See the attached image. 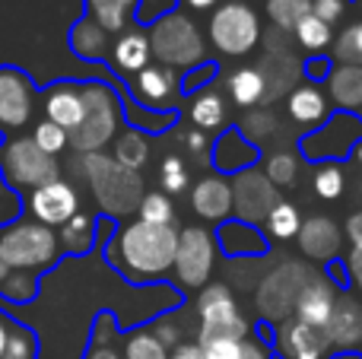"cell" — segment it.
<instances>
[{
  "label": "cell",
  "mask_w": 362,
  "mask_h": 359,
  "mask_svg": "<svg viewBox=\"0 0 362 359\" xmlns=\"http://www.w3.org/2000/svg\"><path fill=\"white\" fill-rule=\"evenodd\" d=\"M105 64L121 83H127L131 76H137L144 67H150L153 51H150V35H146L144 25L134 23L131 29H124L121 35H115Z\"/></svg>",
  "instance_id": "obj_16"
},
{
  "label": "cell",
  "mask_w": 362,
  "mask_h": 359,
  "mask_svg": "<svg viewBox=\"0 0 362 359\" xmlns=\"http://www.w3.org/2000/svg\"><path fill=\"white\" fill-rule=\"evenodd\" d=\"M38 105V89L29 70L16 64H0V137H19L32 124Z\"/></svg>",
  "instance_id": "obj_9"
},
{
  "label": "cell",
  "mask_w": 362,
  "mask_h": 359,
  "mask_svg": "<svg viewBox=\"0 0 362 359\" xmlns=\"http://www.w3.org/2000/svg\"><path fill=\"white\" fill-rule=\"evenodd\" d=\"M353 159H356V163H359V165H362V143H359V146H356V150H353Z\"/></svg>",
  "instance_id": "obj_58"
},
{
  "label": "cell",
  "mask_w": 362,
  "mask_h": 359,
  "mask_svg": "<svg viewBox=\"0 0 362 359\" xmlns=\"http://www.w3.org/2000/svg\"><path fill=\"white\" fill-rule=\"evenodd\" d=\"M359 114H362V112H359Z\"/></svg>",
  "instance_id": "obj_61"
},
{
  "label": "cell",
  "mask_w": 362,
  "mask_h": 359,
  "mask_svg": "<svg viewBox=\"0 0 362 359\" xmlns=\"http://www.w3.org/2000/svg\"><path fill=\"white\" fill-rule=\"evenodd\" d=\"M169 359H204L200 356V343H178V347H172Z\"/></svg>",
  "instance_id": "obj_55"
},
{
  "label": "cell",
  "mask_w": 362,
  "mask_h": 359,
  "mask_svg": "<svg viewBox=\"0 0 362 359\" xmlns=\"http://www.w3.org/2000/svg\"><path fill=\"white\" fill-rule=\"evenodd\" d=\"M159 182H163V194H181L187 188V165L181 156H165L159 165Z\"/></svg>",
  "instance_id": "obj_45"
},
{
  "label": "cell",
  "mask_w": 362,
  "mask_h": 359,
  "mask_svg": "<svg viewBox=\"0 0 362 359\" xmlns=\"http://www.w3.org/2000/svg\"><path fill=\"white\" fill-rule=\"evenodd\" d=\"M76 213H80V194L64 178L48 182L42 188H35L32 194H25V216H32L35 223H42L48 229H61Z\"/></svg>",
  "instance_id": "obj_14"
},
{
  "label": "cell",
  "mask_w": 362,
  "mask_h": 359,
  "mask_svg": "<svg viewBox=\"0 0 362 359\" xmlns=\"http://www.w3.org/2000/svg\"><path fill=\"white\" fill-rule=\"evenodd\" d=\"M264 226H267V233L274 235L276 242H289V239H296V235H299L302 216H299V210H296L293 204L276 201L274 207H270V213L264 216Z\"/></svg>",
  "instance_id": "obj_37"
},
{
  "label": "cell",
  "mask_w": 362,
  "mask_h": 359,
  "mask_svg": "<svg viewBox=\"0 0 362 359\" xmlns=\"http://www.w3.org/2000/svg\"><path fill=\"white\" fill-rule=\"evenodd\" d=\"M312 13V0H267V16L276 29L293 32Z\"/></svg>",
  "instance_id": "obj_40"
},
{
  "label": "cell",
  "mask_w": 362,
  "mask_h": 359,
  "mask_svg": "<svg viewBox=\"0 0 362 359\" xmlns=\"http://www.w3.org/2000/svg\"><path fill=\"white\" fill-rule=\"evenodd\" d=\"M213 235L206 229L187 226L178 233V252H175V277L187 290H204L213 273Z\"/></svg>",
  "instance_id": "obj_13"
},
{
  "label": "cell",
  "mask_w": 362,
  "mask_h": 359,
  "mask_svg": "<svg viewBox=\"0 0 362 359\" xmlns=\"http://www.w3.org/2000/svg\"><path fill=\"white\" fill-rule=\"evenodd\" d=\"M61 242L57 233L42 223H35L32 216L19 213L13 220H6L0 226V264L13 273H48L61 264Z\"/></svg>",
  "instance_id": "obj_2"
},
{
  "label": "cell",
  "mask_w": 362,
  "mask_h": 359,
  "mask_svg": "<svg viewBox=\"0 0 362 359\" xmlns=\"http://www.w3.org/2000/svg\"><path fill=\"white\" fill-rule=\"evenodd\" d=\"M293 35H296V42H299V48H305L312 57H318L321 51L334 42V29L325 23V19L315 16V13H308V16L296 25Z\"/></svg>",
  "instance_id": "obj_36"
},
{
  "label": "cell",
  "mask_w": 362,
  "mask_h": 359,
  "mask_svg": "<svg viewBox=\"0 0 362 359\" xmlns=\"http://www.w3.org/2000/svg\"><path fill=\"white\" fill-rule=\"evenodd\" d=\"M362 143V114L356 112H331V118L321 127L308 131L299 140V150L308 163H337L344 156H353V150Z\"/></svg>",
  "instance_id": "obj_8"
},
{
  "label": "cell",
  "mask_w": 362,
  "mask_h": 359,
  "mask_svg": "<svg viewBox=\"0 0 362 359\" xmlns=\"http://www.w3.org/2000/svg\"><path fill=\"white\" fill-rule=\"evenodd\" d=\"M276 201H280V197H276V188L267 182L264 172L248 169L235 178V188H232V210H238V220L261 223Z\"/></svg>",
  "instance_id": "obj_18"
},
{
  "label": "cell",
  "mask_w": 362,
  "mask_h": 359,
  "mask_svg": "<svg viewBox=\"0 0 362 359\" xmlns=\"http://www.w3.org/2000/svg\"><path fill=\"white\" fill-rule=\"evenodd\" d=\"M83 118L70 131V150L89 156L102 153L124 124V102L118 89L105 80H83Z\"/></svg>",
  "instance_id": "obj_3"
},
{
  "label": "cell",
  "mask_w": 362,
  "mask_h": 359,
  "mask_svg": "<svg viewBox=\"0 0 362 359\" xmlns=\"http://www.w3.org/2000/svg\"><path fill=\"white\" fill-rule=\"evenodd\" d=\"M0 296L6 302H35L38 299V277H29V273H13L0 264Z\"/></svg>",
  "instance_id": "obj_38"
},
{
  "label": "cell",
  "mask_w": 362,
  "mask_h": 359,
  "mask_svg": "<svg viewBox=\"0 0 362 359\" xmlns=\"http://www.w3.org/2000/svg\"><path fill=\"white\" fill-rule=\"evenodd\" d=\"M356 4H359V10H362V0H356Z\"/></svg>",
  "instance_id": "obj_59"
},
{
  "label": "cell",
  "mask_w": 362,
  "mask_h": 359,
  "mask_svg": "<svg viewBox=\"0 0 362 359\" xmlns=\"http://www.w3.org/2000/svg\"><path fill=\"white\" fill-rule=\"evenodd\" d=\"M210 42L219 54L242 57L261 42V16L245 0H223L210 16Z\"/></svg>",
  "instance_id": "obj_7"
},
{
  "label": "cell",
  "mask_w": 362,
  "mask_h": 359,
  "mask_svg": "<svg viewBox=\"0 0 362 359\" xmlns=\"http://www.w3.org/2000/svg\"><path fill=\"white\" fill-rule=\"evenodd\" d=\"M115 35H108L99 23H93L89 16H80L67 32V48L74 51L80 61L86 64H105L108 61V51H112Z\"/></svg>",
  "instance_id": "obj_25"
},
{
  "label": "cell",
  "mask_w": 362,
  "mask_h": 359,
  "mask_svg": "<svg viewBox=\"0 0 362 359\" xmlns=\"http://www.w3.org/2000/svg\"><path fill=\"white\" fill-rule=\"evenodd\" d=\"M178 10H194V13H213L223 0H175Z\"/></svg>",
  "instance_id": "obj_53"
},
{
  "label": "cell",
  "mask_w": 362,
  "mask_h": 359,
  "mask_svg": "<svg viewBox=\"0 0 362 359\" xmlns=\"http://www.w3.org/2000/svg\"><path fill=\"white\" fill-rule=\"evenodd\" d=\"M83 359H124V337L118 334V322L108 309H102L93 318Z\"/></svg>",
  "instance_id": "obj_27"
},
{
  "label": "cell",
  "mask_w": 362,
  "mask_h": 359,
  "mask_svg": "<svg viewBox=\"0 0 362 359\" xmlns=\"http://www.w3.org/2000/svg\"><path fill=\"white\" fill-rule=\"evenodd\" d=\"M150 35V51L163 67L172 70H194L206 61L204 51V38H200L194 19H187V13H181L178 6L163 16H156L146 29Z\"/></svg>",
  "instance_id": "obj_5"
},
{
  "label": "cell",
  "mask_w": 362,
  "mask_h": 359,
  "mask_svg": "<svg viewBox=\"0 0 362 359\" xmlns=\"http://www.w3.org/2000/svg\"><path fill=\"white\" fill-rule=\"evenodd\" d=\"M172 350L159 341L153 328H134L124 337V359H169Z\"/></svg>",
  "instance_id": "obj_35"
},
{
  "label": "cell",
  "mask_w": 362,
  "mask_h": 359,
  "mask_svg": "<svg viewBox=\"0 0 362 359\" xmlns=\"http://www.w3.org/2000/svg\"><path fill=\"white\" fill-rule=\"evenodd\" d=\"M299 248L312 261H334L340 252V226L331 216H308L299 229Z\"/></svg>",
  "instance_id": "obj_23"
},
{
  "label": "cell",
  "mask_w": 362,
  "mask_h": 359,
  "mask_svg": "<svg viewBox=\"0 0 362 359\" xmlns=\"http://www.w3.org/2000/svg\"><path fill=\"white\" fill-rule=\"evenodd\" d=\"M226 86H229L232 102L242 108H251L264 99V76H261V70H255V67H242V70H235V73H229Z\"/></svg>",
  "instance_id": "obj_34"
},
{
  "label": "cell",
  "mask_w": 362,
  "mask_h": 359,
  "mask_svg": "<svg viewBox=\"0 0 362 359\" xmlns=\"http://www.w3.org/2000/svg\"><path fill=\"white\" fill-rule=\"evenodd\" d=\"M80 165L102 216L121 220L127 213H137L140 201H144V178H140V172L124 169V165H118L105 153L80 156Z\"/></svg>",
  "instance_id": "obj_4"
},
{
  "label": "cell",
  "mask_w": 362,
  "mask_h": 359,
  "mask_svg": "<svg viewBox=\"0 0 362 359\" xmlns=\"http://www.w3.org/2000/svg\"><path fill=\"white\" fill-rule=\"evenodd\" d=\"M327 277H331V286H334V290H340V293H346V290L353 286L350 271H346V261H340V258L327 261Z\"/></svg>",
  "instance_id": "obj_50"
},
{
  "label": "cell",
  "mask_w": 362,
  "mask_h": 359,
  "mask_svg": "<svg viewBox=\"0 0 362 359\" xmlns=\"http://www.w3.org/2000/svg\"><path fill=\"white\" fill-rule=\"evenodd\" d=\"M4 359H38V334L29 324L13 318L10 341H6V356Z\"/></svg>",
  "instance_id": "obj_43"
},
{
  "label": "cell",
  "mask_w": 362,
  "mask_h": 359,
  "mask_svg": "<svg viewBox=\"0 0 362 359\" xmlns=\"http://www.w3.org/2000/svg\"><path fill=\"white\" fill-rule=\"evenodd\" d=\"M204 359H274V347L257 341L255 331L248 337H219V341L200 343Z\"/></svg>",
  "instance_id": "obj_29"
},
{
  "label": "cell",
  "mask_w": 362,
  "mask_h": 359,
  "mask_svg": "<svg viewBox=\"0 0 362 359\" xmlns=\"http://www.w3.org/2000/svg\"><path fill=\"white\" fill-rule=\"evenodd\" d=\"M312 273L299 264V261H289V264L276 267L270 277H264L261 290H257V309H261L264 322L274 324V322H289L296 309V299H299L302 286Z\"/></svg>",
  "instance_id": "obj_11"
},
{
  "label": "cell",
  "mask_w": 362,
  "mask_h": 359,
  "mask_svg": "<svg viewBox=\"0 0 362 359\" xmlns=\"http://www.w3.org/2000/svg\"><path fill=\"white\" fill-rule=\"evenodd\" d=\"M137 220L150 223V226H175V204L163 191H150L137 207Z\"/></svg>",
  "instance_id": "obj_39"
},
{
  "label": "cell",
  "mask_w": 362,
  "mask_h": 359,
  "mask_svg": "<svg viewBox=\"0 0 362 359\" xmlns=\"http://www.w3.org/2000/svg\"><path fill=\"white\" fill-rule=\"evenodd\" d=\"M327 93L340 112H362V67H334L327 76Z\"/></svg>",
  "instance_id": "obj_31"
},
{
  "label": "cell",
  "mask_w": 362,
  "mask_h": 359,
  "mask_svg": "<svg viewBox=\"0 0 362 359\" xmlns=\"http://www.w3.org/2000/svg\"><path fill=\"white\" fill-rule=\"evenodd\" d=\"M216 248L226 258H267L270 239L257 223L229 216L216 226Z\"/></svg>",
  "instance_id": "obj_17"
},
{
  "label": "cell",
  "mask_w": 362,
  "mask_h": 359,
  "mask_svg": "<svg viewBox=\"0 0 362 359\" xmlns=\"http://www.w3.org/2000/svg\"><path fill=\"white\" fill-rule=\"evenodd\" d=\"M264 175H267L270 184H289V188H293L296 178H299V163H296L289 153H274L267 169H264Z\"/></svg>",
  "instance_id": "obj_46"
},
{
  "label": "cell",
  "mask_w": 362,
  "mask_h": 359,
  "mask_svg": "<svg viewBox=\"0 0 362 359\" xmlns=\"http://www.w3.org/2000/svg\"><path fill=\"white\" fill-rule=\"evenodd\" d=\"M0 178H4L6 188L23 197L42 188V184L57 182L61 165H57V156L42 153L32 143V137L19 134V137H6L0 143Z\"/></svg>",
  "instance_id": "obj_6"
},
{
  "label": "cell",
  "mask_w": 362,
  "mask_h": 359,
  "mask_svg": "<svg viewBox=\"0 0 362 359\" xmlns=\"http://www.w3.org/2000/svg\"><path fill=\"white\" fill-rule=\"evenodd\" d=\"M331 61L344 64V67H362V23H353L350 29L340 32Z\"/></svg>",
  "instance_id": "obj_42"
},
{
  "label": "cell",
  "mask_w": 362,
  "mask_h": 359,
  "mask_svg": "<svg viewBox=\"0 0 362 359\" xmlns=\"http://www.w3.org/2000/svg\"><path fill=\"white\" fill-rule=\"evenodd\" d=\"M140 0H83V16L99 23L108 35H121L134 25Z\"/></svg>",
  "instance_id": "obj_28"
},
{
  "label": "cell",
  "mask_w": 362,
  "mask_h": 359,
  "mask_svg": "<svg viewBox=\"0 0 362 359\" xmlns=\"http://www.w3.org/2000/svg\"><path fill=\"white\" fill-rule=\"evenodd\" d=\"M346 271H350V280L359 286V293H362V248H353V254L346 258Z\"/></svg>",
  "instance_id": "obj_52"
},
{
  "label": "cell",
  "mask_w": 362,
  "mask_h": 359,
  "mask_svg": "<svg viewBox=\"0 0 362 359\" xmlns=\"http://www.w3.org/2000/svg\"><path fill=\"white\" fill-rule=\"evenodd\" d=\"M312 13L327 25H334L346 13V0H312Z\"/></svg>",
  "instance_id": "obj_48"
},
{
  "label": "cell",
  "mask_w": 362,
  "mask_h": 359,
  "mask_svg": "<svg viewBox=\"0 0 362 359\" xmlns=\"http://www.w3.org/2000/svg\"><path fill=\"white\" fill-rule=\"evenodd\" d=\"M42 99V108H45V118L51 124L64 127V131H74L83 118V86L80 80H54L51 86H45L38 93Z\"/></svg>",
  "instance_id": "obj_19"
},
{
  "label": "cell",
  "mask_w": 362,
  "mask_h": 359,
  "mask_svg": "<svg viewBox=\"0 0 362 359\" xmlns=\"http://www.w3.org/2000/svg\"><path fill=\"white\" fill-rule=\"evenodd\" d=\"M216 73H219V64H216V61H204L200 67H194V70H187V73H181V93H185V95L200 93V86H206V83H210Z\"/></svg>",
  "instance_id": "obj_47"
},
{
  "label": "cell",
  "mask_w": 362,
  "mask_h": 359,
  "mask_svg": "<svg viewBox=\"0 0 362 359\" xmlns=\"http://www.w3.org/2000/svg\"><path fill=\"white\" fill-rule=\"evenodd\" d=\"M257 159H261V153H257V146L245 137V131L226 127V131L216 137V143H213L210 163L219 175H242V172L255 169Z\"/></svg>",
  "instance_id": "obj_20"
},
{
  "label": "cell",
  "mask_w": 362,
  "mask_h": 359,
  "mask_svg": "<svg viewBox=\"0 0 362 359\" xmlns=\"http://www.w3.org/2000/svg\"><path fill=\"white\" fill-rule=\"evenodd\" d=\"M115 163L124 165V169L131 172H140L146 165V159H150V140H146L144 131H137V127H127L121 137H115Z\"/></svg>",
  "instance_id": "obj_32"
},
{
  "label": "cell",
  "mask_w": 362,
  "mask_h": 359,
  "mask_svg": "<svg viewBox=\"0 0 362 359\" xmlns=\"http://www.w3.org/2000/svg\"><path fill=\"white\" fill-rule=\"evenodd\" d=\"M346 188V178H344V169L340 163H321L318 172H315V194L321 201H337Z\"/></svg>",
  "instance_id": "obj_44"
},
{
  "label": "cell",
  "mask_w": 362,
  "mask_h": 359,
  "mask_svg": "<svg viewBox=\"0 0 362 359\" xmlns=\"http://www.w3.org/2000/svg\"><path fill=\"white\" fill-rule=\"evenodd\" d=\"M10 328H13V315L0 309V359L6 356V341H10Z\"/></svg>",
  "instance_id": "obj_56"
},
{
  "label": "cell",
  "mask_w": 362,
  "mask_h": 359,
  "mask_svg": "<svg viewBox=\"0 0 362 359\" xmlns=\"http://www.w3.org/2000/svg\"><path fill=\"white\" fill-rule=\"evenodd\" d=\"M274 127H276V121H274V114H251L248 121H245V127H238V131H255V134H274Z\"/></svg>",
  "instance_id": "obj_51"
},
{
  "label": "cell",
  "mask_w": 362,
  "mask_h": 359,
  "mask_svg": "<svg viewBox=\"0 0 362 359\" xmlns=\"http://www.w3.org/2000/svg\"><path fill=\"white\" fill-rule=\"evenodd\" d=\"M131 102L146 112H178V95H181V73L163 64H150L137 76L124 83Z\"/></svg>",
  "instance_id": "obj_12"
},
{
  "label": "cell",
  "mask_w": 362,
  "mask_h": 359,
  "mask_svg": "<svg viewBox=\"0 0 362 359\" xmlns=\"http://www.w3.org/2000/svg\"><path fill=\"white\" fill-rule=\"evenodd\" d=\"M178 229L175 226H150V223H127L115 226L105 245V261L134 286L159 283L175 267Z\"/></svg>",
  "instance_id": "obj_1"
},
{
  "label": "cell",
  "mask_w": 362,
  "mask_h": 359,
  "mask_svg": "<svg viewBox=\"0 0 362 359\" xmlns=\"http://www.w3.org/2000/svg\"><path fill=\"white\" fill-rule=\"evenodd\" d=\"M191 207L200 220L223 223L232 216V184L226 178H200L191 191Z\"/></svg>",
  "instance_id": "obj_24"
},
{
  "label": "cell",
  "mask_w": 362,
  "mask_h": 359,
  "mask_svg": "<svg viewBox=\"0 0 362 359\" xmlns=\"http://www.w3.org/2000/svg\"><path fill=\"white\" fill-rule=\"evenodd\" d=\"M337 296L340 293L331 286V280L325 277H308L305 286H302L299 299H296V309H293V318L302 324H308V328H327V322H331L334 315V305H337Z\"/></svg>",
  "instance_id": "obj_21"
},
{
  "label": "cell",
  "mask_w": 362,
  "mask_h": 359,
  "mask_svg": "<svg viewBox=\"0 0 362 359\" xmlns=\"http://www.w3.org/2000/svg\"><path fill=\"white\" fill-rule=\"evenodd\" d=\"M270 347H274V356L280 359H331L334 356V347L325 331L308 328V324L296 322V318L276 324Z\"/></svg>",
  "instance_id": "obj_15"
},
{
  "label": "cell",
  "mask_w": 362,
  "mask_h": 359,
  "mask_svg": "<svg viewBox=\"0 0 362 359\" xmlns=\"http://www.w3.org/2000/svg\"><path fill=\"white\" fill-rule=\"evenodd\" d=\"M29 137H32V143H35L42 153H48V156H57V153L70 150V134L64 131V127L51 124L48 118L35 121V127H32Z\"/></svg>",
  "instance_id": "obj_41"
},
{
  "label": "cell",
  "mask_w": 362,
  "mask_h": 359,
  "mask_svg": "<svg viewBox=\"0 0 362 359\" xmlns=\"http://www.w3.org/2000/svg\"><path fill=\"white\" fill-rule=\"evenodd\" d=\"M197 315H200V341L197 343L219 341V337H248L251 331H255L248 318L238 312L232 290L223 283H213V286L200 290Z\"/></svg>",
  "instance_id": "obj_10"
},
{
  "label": "cell",
  "mask_w": 362,
  "mask_h": 359,
  "mask_svg": "<svg viewBox=\"0 0 362 359\" xmlns=\"http://www.w3.org/2000/svg\"><path fill=\"white\" fill-rule=\"evenodd\" d=\"M305 80H312V83H318V80H327L331 76V70H334V61L331 57H325V54H318V57H308L305 61Z\"/></svg>",
  "instance_id": "obj_49"
},
{
  "label": "cell",
  "mask_w": 362,
  "mask_h": 359,
  "mask_svg": "<svg viewBox=\"0 0 362 359\" xmlns=\"http://www.w3.org/2000/svg\"><path fill=\"white\" fill-rule=\"evenodd\" d=\"M191 121L197 124V131H216V127H223L226 124V102L219 99V93H213V89L194 93Z\"/></svg>",
  "instance_id": "obj_33"
},
{
  "label": "cell",
  "mask_w": 362,
  "mask_h": 359,
  "mask_svg": "<svg viewBox=\"0 0 362 359\" xmlns=\"http://www.w3.org/2000/svg\"><path fill=\"white\" fill-rule=\"evenodd\" d=\"M185 143H187V150H194V153H204V146H206L204 131H194V134H187V137H185Z\"/></svg>",
  "instance_id": "obj_57"
},
{
  "label": "cell",
  "mask_w": 362,
  "mask_h": 359,
  "mask_svg": "<svg viewBox=\"0 0 362 359\" xmlns=\"http://www.w3.org/2000/svg\"><path fill=\"white\" fill-rule=\"evenodd\" d=\"M286 105H289V118L299 121V124H308V127H321L331 118V102H327V95L321 93L315 83L293 89Z\"/></svg>",
  "instance_id": "obj_30"
},
{
  "label": "cell",
  "mask_w": 362,
  "mask_h": 359,
  "mask_svg": "<svg viewBox=\"0 0 362 359\" xmlns=\"http://www.w3.org/2000/svg\"><path fill=\"white\" fill-rule=\"evenodd\" d=\"M325 334H327V341H331L334 350L350 353V350L359 347L362 343V305H359V299L340 293L337 305H334V315H331V322H327V328H325Z\"/></svg>",
  "instance_id": "obj_22"
},
{
  "label": "cell",
  "mask_w": 362,
  "mask_h": 359,
  "mask_svg": "<svg viewBox=\"0 0 362 359\" xmlns=\"http://www.w3.org/2000/svg\"><path fill=\"white\" fill-rule=\"evenodd\" d=\"M245 4H248V0H245Z\"/></svg>",
  "instance_id": "obj_60"
},
{
  "label": "cell",
  "mask_w": 362,
  "mask_h": 359,
  "mask_svg": "<svg viewBox=\"0 0 362 359\" xmlns=\"http://www.w3.org/2000/svg\"><path fill=\"white\" fill-rule=\"evenodd\" d=\"M54 233H57V242H61L64 258H86L95 248V239H99V216L80 210L74 220H67Z\"/></svg>",
  "instance_id": "obj_26"
},
{
  "label": "cell",
  "mask_w": 362,
  "mask_h": 359,
  "mask_svg": "<svg viewBox=\"0 0 362 359\" xmlns=\"http://www.w3.org/2000/svg\"><path fill=\"white\" fill-rule=\"evenodd\" d=\"M346 239L353 242V248H362V210L346 220Z\"/></svg>",
  "instance_id": "obj_54"
}]
</instances>
